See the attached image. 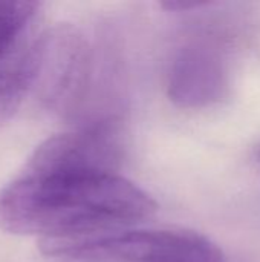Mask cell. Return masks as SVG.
<instances>
[{
	"mask_svg": "<svg viewBox=\"0 0 260 262\" xmlns=\"http://www.w3.org/2000/svg\"><path fill=\"white\" fill-rule=\"evenodd\" d=\"M90 49L72 26L46 32L34 86L41 101L54 111H74L83 100L90 78Z\"/></svg>",
	"mask_w": 260,
	"mask_h": 262,
	"instance_id": "4",
	"label": "cell"
},
{
	"mask_svg": "<svg viewBox=\"0 0 260 262\" xmlns=\"http://www.w3.org/2000/svg\"><path fill=\"white\" fill-rule=\"evenodd\" d=\"M208 5V2H169L164 3L162 6L170 9V11H187V9H195Z\"/></svg>",
	"mask_w": 260,
	"mask_h": 262,
	"instance_id": "7",
	"label": "cell"
},
{
	"mask_svg": "<svg viewBox=\"0 0 260 262\" xmlns=\"http://www.w3.org/2000/svg\"><path fill=\"white\" fill-rule=\"evenodd\" d=\"M116 121H101L77 132L60 134L41 143L25 169H97L116 172L123 155Z\"/></svg>",
	"mask_w": 260,
	"mask_h": 262,
	"instance_id": "5",
	"label": "cell"
},
{
	"mask_svg": "<svg viewBox=\"0 0 260 262\" xmlns=\"http://www.w3.org/2000/svg\"><path fill=\"white\" fill-rule=\"evenodd\" d=\"M228 89L225 60L208 45H188L172 61L167 94L179 107L201 109L218 104L227 98Z\"/></svg>",
	"mask_w": 260,
	"mask_h": 262,
	"instance_id": "6",
	"label": "cell"
},
{
	"mask_svg": "<svg viewBox=\"0 0 260 262\" xmlns=\"http://www.w3.org/2000/svg\"><path fill=\"white\" fill-rule=\"evenodd\" d=\"M256 157H257V160L260 161V146H259V149H257V154H256Z\"/></svg>",
	"mask_w": 260,
	"mask_h": 262,
	"instance_id": "8",
	"label": "cell"
},
{
	"mask_svg": "<svg viewBox=\"0 0 260 262\" xmlns=\"http://www.w3.org/2000/svg\"><path fill=\"white\" fill-rule=\"evenodd\" d=\"M155 212L147 192L109 170L23 169L0 190V229L41 244L121 232Z\"/></svg>",
	"mask_w": 260,
	"mask_h": 262,
	"instance_id": "1",
	"label": "cell"
},
{
	"mask_svg": "<svg viewBox=\"0 0 260 262\" xmlns=\"http://www.w3.org/2000/svg\"><path fill=\"white\" fill-rule=\"evenodd\" d=\"M44 35L41 3L0 0V124L34 86Z\"/></svg>",
	"mask_w": 260,
	"mask_h": 262,
	"instance_id": "2",
	"label": "cell"
},
{
	"mask_svg": "<svg viewBox=\"0 0 260 262\" xmlns=\"http://www.w3.org/2000/svg\"><path fill=\"white\" fill-rule=\"evenodd\" d=\"M69 256L112 262H227L213 241L190 230H121L72 244Z\"/></svg>",
	"mask_w": 260,
	"mask_h": 262,
	"instance_id": "3",
	"label": "cell"
}]
</instances>
